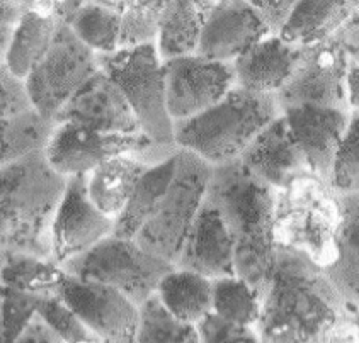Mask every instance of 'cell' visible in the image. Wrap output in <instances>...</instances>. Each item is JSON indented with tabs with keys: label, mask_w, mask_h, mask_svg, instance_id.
<instances>
[{
	"label": "cell",
	"mask_w": 359,
	"mask_h": 343,
	"mask_svg": "<svg viewBox=\"0 0 359 343\" xmlns=\"http://www.w3.org/2000/svg\"><path fill=\"white\" fill-rule=\"evenodd\" d=\"M163 77L174 122L205 113L237 87L233 63L211 62L199 55L165 62Z\"/></svg>",
	"instance_id": "obj_11"
},
{
	"label": "cell",
	"mask_w": 359,
	"mask_h": 343,
	"mask_svg": "<svg viewBox=\"0 0 359 343\" xmlns=\"http://www.w3.org/2000/svg\"><path fill=\"white\" fill-rule=\"evenodd\" d=\"M341 223V194L317 175H303L276 190L273 233L278 248L293 250L329 269L337 257Z\"/></svg>",
	"instance_id": "obj_5"
},
{
	"label": "cell",
	"mask_w": 359,
	"mask_h": 343,
	"mask_svg": "<svg viewBox=\"0 0 359 343\" xmlns=\"http://www.w3.org/2000/svg\"><path fill=\"white\" fill-rule=\"evenodd\" d=\"M348 302L324 269L293 250L278 248L255 325L262 343H318Z\"/></svg>",
	"instance_id": "obj_1"
},
{
	"label": "cell",
	"mask_w": 359,
	"mask_h": 343,
	"mask_svg": "<svg viewBox=\"0 0 359 343\" xmlns=\"http://www.w3.org/2000/svg\"><path fill=\"white\" fill-rule=\"evenodd\" d=\"M206 15L208 10L205 2L165 0L161 31L155 45L162 63L198 55Z\"/></svg>",
	"instance_id": "obj_22"
},
{
	"label": "cell",
	"mask_w": 359,
	"mask_h": 343,
	"mask_svg": "<svg viewBox=\"0 0 359 343\" xmlns=\"http://www.w3.org/2000/svg\"><path fill=\"white\" fill-rule=\"evenodd\" d=\"M145 163L130 155L109 158L87 175V192L99 211L113 221L121 216L142 175L149 170Z\"/></svg>",
	"instance_id": "obj_21"
},
{
	"label": "cell",
	"mask_w": 359,
	"mask_h": 343,
	"mask_svg": "<svg viewBox=\"0 0 359 343\" xmlns=\"http://www.w3.org/2000/svg\"><path fill=\"white\" fill-rule=\"evenodd\" d=\"M157 296L172 316L198 326L213 311V281L175 267L162 279Z\"/></svg>",
	"instance_id": "obj_25"
},
{
	"label": "cell",
	"mask_w": 359,
	"mask_h": 343,
	"mask_svg": "<svg viewBox=\"0 0 359 343\" xmlns=\"http://www.w3.org/2000/svg\"><path fill=\"white\" fill-rule=\"evenodd\" d=\"M165 0H133L126 2L121 14L119 50L157 45Z\"/></svg>",
	"instance_id": "obj_32"
},
{
	"label": "cell",
	"mask_w": 359,
	"mask_h": 343,
	"mask_svg": "<svg viewBox=\"0 0 359 343\" xmlns=\"http://www.w3.org/2000/svg\"><path fill=\"white\" fill-rule=\"evenodd\" d=\"M77 343H101L99 340H82V342H77Z\"/></svg>",
	"instance_id": "obj_45"
},
{
	"label": "cell",
	"mask_w": 359,
	"mask_h": 343,
	"mask_svg": "<svg viewBox=\"0 0 359 343\" xmlns=\"http://www.w3.org/2000/svg\"><path fill=\"white\" fill-rule=\"evenodd\" d=\"M65 279L67 272L53 258L2 250V265H0L2 286L39 299H53L62 298Z\"/></svg>",
	"instance_id": "obj_24"
},
{
	"label": "cell",
	"mask_w": 359,
	"mask_h": 343,
	"mask_svg": "<svg viewBox=\"0 0 359 343\" xmlns=\"http://www.w3.org/2000/svg\"><path fill=\"white\" fill-rule=\"evenodd\" d=\"M113 234L114 221L90 201L87 175L70 177L51 231L53 260L63 265Z\"/></svg>",
	"instance_id": "obj_13"
},
{
	"label": "cell",
	"mask_w": 359,
	"mask_h": 343,
	"mask_svg": "<svg viewBox=\"0 0 359 343\" xmlns=\"http://www.w3.org/2000/svg\"><path fill=\"white\" fill-rule=\"evenodd\" d=\"M175 267L211 281L237 275L233 238L218 207L208 199L191 225Z\"/></svg>",
	"instance_id": "obj_16"
},
{
	"label": "cell",
	"mask_w": 359,
	"mask_h": 343,
	"mask_svg": "<svg viewBox=\"0 0 359 343\" xmlns=\"http://www.w3.org/2000/svg\"><path fill=\"white\" fill-rule=\"evenodd\" d=\"M0 55L2 58L9 51L15 31L26 14V2H14V0H4L0 2Z\"/></svg>",
	"instance_id": "obj_40"
},
{
	"label": "cell",
	"mask_w": 359,
	"mask_h": 343,
	"mask_svg": "<svg viewBox=\"0 0 359 343\" xmlns=\"http://www.w3.org/2000/svg\"><path fill=\"white\" fill-rule=\"evenodd\" d=\"M62 267L75 279L114 287L137 306L155 296L162 279L175 269L174 263L142 248L135 240L114 234Z\"/></svg>",
	"instance_id": "obj_8"
},
{
	"label": "cell",
	"mask_w": 359,
	"mask_h": 343,
	"mask_svg": "<svg viewBox=\"0 0 359 343\" xmlns=\"http://www.w3.org/2000/svg\"><path fill=\"white\" fill-rule=\"evenodd\" d=\"M213 167L193 151L177 153V167L154 216L135 238L142 248L177 262L182 245L206 199Z\"/></svg>",
	"instance_id": "obj_6"
},
{
	"label": "cell",
	"mask_w": 359,
	"mask_h": 343,
	"mask_svg": "<svg viewBox=\"0 0 359 343\" xmlns=\"http://www.w3.org/2000/svg\"><path fill=\"white\" fill-rule=\"evenodd\" d=\"M254 7L269 36H281L297 2L293 0H252Z\"/></svg>",
	"instance_id": "obj_38"
},
{
	"label": "cell",
	"mask_w": 359,
	"mask_h": 343,
	"mask_svg": "<svg viewBox=\"0 0 359 343\" xmlns=\"http://www.w3.org/2000/svg\"><path fill=\"white\" fill-rule=\"evenodd\" d=\"M241 162L255 178L276 190L312 174L283 114L257 134L242 153Z\"/></svg>",
	"instance_id": "obj_18"
},
{
	"label": "cell",
	"mask_w": 359,
	"mask_h": 343,
	"mask_svg": "<svg viewBox=\"0 0 359 343\" xmlns=\"http://www.w3.org/2000/svg\"><path fill=\"white\" fill-rule=\"evenodd\" d=\"M69 178L50 165L45 151L0 169V246L6 252L53 258L55 216Z\"/></svg>",
	"instance_id": "obj_3"
},
{
	"label": "cell",
	"mask_w": 359,
	"mask_h": 343,
	"mask_svg": "<svg viewBox=\"0 0 359 343\" xmlns=\"http://www.w3.org/2000/svg\"><path fill=\"white\" fill-rule=\"evenodd\" d=\"M351 58L334 36L329 41L302 48L300 59L286 85L276 94L281 111L298 106L349 111L348 75Z\"/></svg>",
	"instance_id": "obj_10"
},
{
	"label": "cell",
	"mask_w": 359,
	"mask_h": 343,
	"mask_svg": "<svg viewBox=\"0 0 359 343\" xmlns=\"http://www.w3.org/2000/svg\"><path fill=\"white\" fill-rule=\"evenodd\" d=\"M97 62L101 71L116 83L130 102L142 133L157 145L179 148L174 121L167 109L163 63L155 45L97 55Z\"/></svg>",
	"instance_id": "obj_7"
},
{
	"label": "cell",
	"mask_w": 359,
	"mask_h": 343,
	"mask_svg": "<svg viewBox=\"0 0 359 343\" xmlns=\"http://www.w3.org/2000/svg\"><path fill=\"white\" fill-rule=\"evenodd\" d=\"M294 141L318 178L332 186L334 162L351 113L318 106H298L283 111Z\"/></svg>",
	"instance_id": "obj_15"
},
{
	"label": "cell",
	"mask_w": 359,
	"mask_h": 343,
	"mask_svg": "<svg viewBox=\"0 0 359 343\" xmlns=\"http://www.w3.org/2000/svg\"><path fill=\"white\" fill-rule=\"evenodd\" d=\"M137 343H201L198 326L172 316L157 294L140 306Z\"/></svg>",
	"instance_id": "obj_31"
},
{
	"label": "cell",
	"mask_w": 359,
	"mask_h": 343,
	"mask_svg": "<svg viewBox=\"0 0 359 343\" xmlns=\"http://www.w3.org/2000/svg\"><path fill=\"white\" fill-rule=\"evenodd\" d=\"M99 70L97 53L83 45L69 26H58L45 58L26 78L34 109L55 119Z\"/></svg>",
	"instance_id": "obj_9"
},
{
	"label": "cell",
	"mask_w": 359,
	"mask_h": 343,
	"mask_svg": "<svg viewBox=\"0 0 359 343\" xmlns=\"http://www.w3.org/2000/svg\"><path fill=\"white\" fill-rule=\"evenodd\" d=\"M38 314L67 343H77L82 340H99V338L87 328L86 323L75 314V311L62 301V298L39 299Z\"/></svg>",
	"instance_id": "obj_35"
},
{
	"label": "cell",
	"mask_w": 359,
	"mask_h": 343,
	"mask_svg": "<svg viewBox=\"0 0 359 343\" xmlns=\"http://www.w3.org/2000/svg\"><path fill=\"white\" fill-rule=\"evenodd\" d=\"M2 343H15L38 313L39 298L2 286Z\"/></svg>",
	"instance_id": "obj_34"
},
{
	"label": "cell",
	"mask_w": 359,
	"mask_h": 343,
	"mask_svg": "<svg viewBox=\"0 0 359 343\" xmlns=\"http://www.w3.org/2000/svg\"><path fill=\"white\" fill-rule=\"evenodd\" d=\"M281 114L274 94H254L235 87L205 113L175 121V143L217 167L238 160L257 134Z\"/></svg>",
	"instance_id": "obj_4"
},
{
	"label": "cell",
	"mask_w": 359,
	"mask_h": 343,
	"mask_svg": "<svg viewBox=\"0 0 359 343\" xmlns=\"http://www.w3.org/2000/svg\"><path fill=\"white\" fill-rule=\"evenodd\" d=\"M336 38L346 48L351 62L359 63V2H356V10L344 24V27L336 34Z\"/></svg>",
	"instance_id": "obj_42"
},
{
	"label": "cell",
	"mask_w": 359,
	"mask_h": 343,
	"mask_svg": "<svg viewBox=\"0 0 359 343\" xmlns=\"http://www.w3.org/2000/svg\"><path fill=\"white\" fill-rule=\"evenodd\" d=\"M57 29V19L31 10L26 2V14L15 31L9 51L0 63L6 65L15 77L26 80L34 66L45 58Z\"/></svg>",
	"instance_id": "obj_27"
},
{
	"label": "cell",
	"mask_w": 359,
	"mask_h": 343,
	"mask_svg": "<svg viewBox=\"0 0 359 343\" xmlns=\"http://www.w3.org/2000/svg\"><path fill=\"white\" fill-rule=\"evenodd\" d=\"M356 10V2L346 0H302L294 6L279 38L298 48L329 41L344 27Z\"/></svg>",
	"instance_id": "obj_20"
},
{
	"label": "cell",
	"mask_w": 359,
	"mask_h": 343,
	"mask_svg": "<svg viewBox=\"0 0 359 343\" xmlns=\"http://www.w3.org/2000/svg\"><path fill=\"white\" fill-rule=\"evenodd\" d=\"M318 343H359V321L354 311L348 309L341 313L322 333Z\"/></svg>",
	"instance_id": "obj_39"
},
{
	"label": "cell",
	"mask_w": 359,
	"mask_h": 343,
	"mask_svg": "<svg viewBox=\"0 0 359 343\" xmlns=\"http://www.w3.org/2000/svg\"><path fill=\"white\" fill-rule=\"evenodd\" d=\"M62 301L102 343H137L140 306L114 287L67 274Z\"/></svg>",
	"instance_id": "obj_12"
},
{
	"label": "cell",
	"mask_w": 359,
	"mask_h": 343,
	"mask_svg": "<svg viewBox=\"0 0 359 343\" xmlns=\"http://www.w3.org/2000/svg\"><path fill=\"white\" fill-rule=\"evenodd\" d=\"M69 27L83 45L97 55H109L119 50L121 14L107 9L102 2H83Z\"/></svg>",
	"instance_id": "obj_29"
},
{
	"label": "cell",
	"mask_w": 359,
	"mask_h": 343,
	"mask_svg": "<svg viewBox=\"0 0 359 343\" xmlns=\"http://www.w3.org/2000/svg\"><path fill=\"white\" fill-rule=\"evenodd\" d=\"M15 343H67L60 335L51 328L48 323L36 313V316L31 320L26 330L21 333V337Z\"/></svg>",
	"instance_id": "obj_41"
},
{
	"label": "cell",
	"mask_w": 359,
	"mask_h": 343,
	"mask_svg": "<svg viewBox=\"0 0 359 343\" xmlns=\"http://www.w3.org/2000/svg\"><path fill=\"white\" fill-rule=\"evenodd\" d=\"M348 102L351 111L359 113V63H351L348 75Z\"/></svg>",
	"instance_id": "obj_44"
},
{
	"label": "cell",
	"mask_w": 359,
	"mask_h": 343,
	"mask_svg": "<svg viewBox=\"0 0 359 343\" xmlns=\"http://www.w3.org/2000/svg\"><path fill=\"white\" fill-rule=\"evenodd\" d=\"M332 187L341 195L359 192V113L354 111L334 162Z\"/></svg>",
	"instance_id": "obj_33"
},
{
	"label": "cell",
	"mask_w": 359,
	"mask_h": 343,
	"mask_svg": "<svg viewBox=\"0 0 359 343\" xmlns=\"http://www.w3.org/2000/svg\"><path fill=\"white\" fill-rule=\"evenodd\" d=\"M206 199L218 207L233 238L237 277L261 298L278 252L273 233L276 189L255 178L238 158L213 167Z\"/></svg>",
	"instance_id": "obj_2"
},
{
	"label": "cell",
	"mask_w": 359,
	"mask_h": 343,
	"mask_svg": "<svg viewBox=\"0 0 359 343\" xmlns=\"http://www.w3.org/2000/svg\"><path fill=\"white\" fill-rule=\"evenodd\" d=\"M267 36L250 2H218L205 19L198 55L211 62L233 63Z\"/></svg>",
	"instance_id": "obj_17"
},
{
	"label": "cell",
	"mask_w": 359,
	"mask_h": 343,
	"mask_svg": "<svg viewBox=\"0 0 359 343\" xmlns=\"http://www.w3.org/2000/svg\"><path fill=\"white\" fill-rule=\"evenodd\" d=\"M58 122L86 126L104 134H138L142 127L130 102L104 71L81 87L55 118Z\"/></svg>",
	"instance_id": "obj_14"
},
{
	"label": "cell",
	"mask_w": 359,
	"mask_h": 343,
	"mask_svg": "<svg viewBox=\"0 0 359 343\" xmlns=\"http://www.w3.org/2000/svg\"><path fill=\"white\" fill-rule=\"evenodd\" d=\"M222 320L242 326H254L261 318V298L249 282L237 277L213 281V311Z\"/></svg>",
	"instance_id": "obj_30"
},
{
	"label": "cell",
	"mask_w": 359,
	"mask_h": 343,
	"mask_svg": "<svg viewBox=\"0 0 359 343\" xmlns=\"http://www.w3.org/2000/svg\"><path fill=\"white\" fill-rule=\"evenodd\" d=\"M177 167V155L161 165L150 167L142 175L130 201L116 221H114V237L135 240L140 230L149 223L161 204L163 194L167 192Z\"/></svg>",
	"instance_id": "obj_26"
},
{
	"label": "cell",
	"mask_w": 359,
	"mask_h": 343,
	"mask_svg": "<svg viewBox=\"0 0 359 343\" xmlns=\"http://www.w3.org/2000/svg\"><path fill=\"white\" fill-rule=\"evenodd\" d=\"M83 2H55V19L58 26H70Z\"/></svg>",
	"instance_id": "obj_43"
},
{
	"label": "cell",
	"mask_w": 359,
	"mask_h": 343,
	"mask_svg": "<svg viewBox=\"0 0 359 343\" xmlns=\"http://www.w3.org/2000/svg\"><path fill=\"white\" fill-rule=\"evenodd\" d=\"M201 343H262L254 326H242L210 313L198 325Z\"/></svg>",
	"instance_id": "obj_36"
},
{
	"label": "cell",
	"mask_w": 359,
	"mask_h": 343,
	"mask_svg": "<svg viewBox=\"0 0 359 343\" xmlns=\"http://www.w3.org/2000/svg\"><path fill=\"white\" fill-rule=\"evenodd\" d=\"M341 206L337 257L325 272L344 301L359 311V192L341 195Z\"/></svg>",
	"instance_id": "obj_23"
},
{
	"label": "cell",
	"mask_w": 359,
	"mask_h": 343,
	"mask_svg": "<svg viewBox=\"0 0 359 343\" xmlns=\"http://www.w3.org/2000/svg\"><path fill=\"white\" fill-rule=\"evenodd\" d=\"M354 309V308H353ZM354 311H356V309H354ZM356 316H358V321H359V311H356Z\"/></svg>",
	"instance_id": "obj_46"
},
{
	"label": "cell",
	"mask_w": 359,
	"mask_h": 343,
	"mask_svg": "<svg viewBox=\"0 0 359 343\" xmlns=\"http://www.w3.org/2000/svg\"><path fill=\"white\" fill-rule=\"evenodd\" d=\"M58 122L46 118L39 111L31 109L27 113L11 119H2L0 133H2V153L0 163L18 162L27 155L45 151Z\"/></svg>",
	"instance_id": "obj_28"
},
{
	"label": "cell",
	"mask_w": 359,
	"mask_h": 343,
	"mask_svg": "<svg viewBox=\"0 0 359 343\" xmlns=\"http://www.w3.org/2000/svg\"><path fill=\"white\" fill-rule=\"evenodd\" d=\"M302 48L283 41L279 36H267L233 62L237 87L254 94L276 95L300 59Z\"/></svg>",
	"instance_id": "obj_19"
},
{
	"label": "cell",
	"mask_w": 359,
	"mask_h": 343,
	"mask_svg": "<svg viewBox=\"0 0 359 343\" xmlns=\"http://www.w3.org/2000/svg\"><path fill=\"white\" fill-rule=\"evenodd\" d=\"M34 109L27 83L15 77L6 65L0 63V111L2 119H11L15 115Z\"/></svg>",
	"instance_id": "obj_37"
}]
</instances>
